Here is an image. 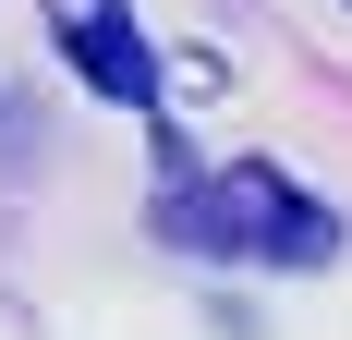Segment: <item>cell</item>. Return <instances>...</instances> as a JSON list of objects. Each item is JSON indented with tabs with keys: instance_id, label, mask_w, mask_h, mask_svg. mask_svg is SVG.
<instances>
[{
	"instance_id": "obj_1",
	"label": "cell",
	"mask_w": 352,
	"mask_h": 340,
	"mask_svg": "<svg viewBox=\"0 0 352 340\" xmlns=\"http://www.w3.org/2000/svg\"><path fill=\"white\" fill-rule=\"evenodd\" d=\"M158 243H182V255H243V268H328L340 255V206L316 182H292L280 158H231V170H195L158 206Z\"/></svg>"
},
{
	"instance_id": "obj_2",
	"label": "cell",
	"mask_w": 352,
	"mask_h": 340,
	"mask_svg": "<svg viewBox=\"0 0 352 340\" xmlns=\"http://www.w3.org/2000/svg\"><path fill=\"white\" fill-rule=\"evenodd\" d=\"M36 12H49L61 61L85 73L109 109H146V122H158V146H170V73H158V49H146L134 0H36Z\"/></svg>"
}]
</instances>
